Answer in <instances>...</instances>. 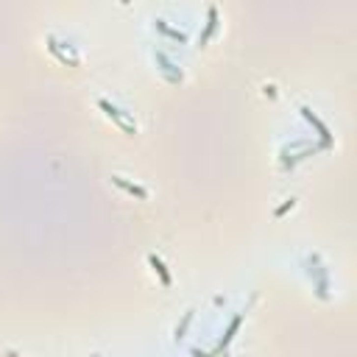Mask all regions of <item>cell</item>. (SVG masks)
Segmentation results:
<instances>
[{"instance_id":"obj_1","label":"cell","mask_w":357,"mask_h":357,"mask_svg":"<svg viewBox=\"0 0 357 357\" xmlns=\"http://www.w3.org/2000/svg\"><path fill=\"white\" fill-rule=\"evenodd\" d=\"M98 104L104 106V109H106V114H109V117H114V120L120 123V126H123V129H126V131H131V134H134V131H137V126H134V123H129V120H126V117H123V112H120V109H117V106H112V104H109V101H104V98H101V101H98Z\"/></svg>"},{"instance_id":"obj_2","label":"cell","mask_w":357,"mask_h":357,"mask_svg":"<svg viewBox=\"0 0 357 357\" xmlns=\"http://www.w3.org/2000/svg\"><path fill=\"white\" fill-rule=\"evenodd\" d=\"M151 265H154V268H157L159 274H162V282H165V285H167V282H170V276H167V274H165V268H162V262H159L157 257H151Z\"/></svg>"}]
</instances>
